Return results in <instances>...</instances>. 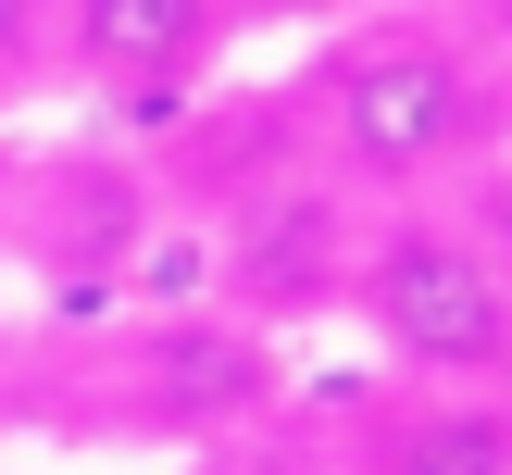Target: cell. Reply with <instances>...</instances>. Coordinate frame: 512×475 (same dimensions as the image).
<instances>
[{"label":"cell","instance_id":"obj_2","mask_svg":"<svg viewBox=\"0 0 512 475\" xmlns=\"http://www.w3.org/2000/svg\"><path fill=\"white\" fill-rule=\"evenodd\" d=\"M338 150L363 175H425V163H450V150L475 138V75L450 63L438 38H375V50H350L338 63Z\"/></svg>","mask_w":512,"mask_h":475},{"label":"cell","instance_id":"obj_1","mask_svg":"<svg viewBox=\"0 0 512 475\" xmlns=\"http://www.w3.org/2000/svg\"><path fill=\"white\" fill-rule=\"evenodd\" d=\"M363 313H375V338H388L400 363H425V375H500L512 363L500 263L463 250V238H438V225H400V238L363 263Z\"/></svg>","mask_w":512,"mask_h":475},{"label":"cell","instance_id":"obj_6","mask_svg":"<svg viewBox=\"0 0 512 475\" xmlns=\"http://www.w3.org/2000/svg\"><path fill=\"white\" fill-rule=\"evenodd\" d=\"M288 275H313V200H275V225L250 238V288H288Z\"/></svg>","mask_w":512,"mask_h":475},{"label":"cell","instance_id":"obj_5","mask_svg":"<svg viewBox=\"0 0 512 475\" xmlns=\"http://www.w3.org/2000/svg\"><path fill=\"white\" fill-rule=\"evenodd\" d=\"M388 475H512V438L488 413H425L413 438L388 450Z\"/></svg>","mask_w":512,"mask_h":475},{"label":"cell","instance_id":"obj_8","mask_svg":"<svg viewBox=\"0 0 512 475\" xmlns=\"http://www.w3.org/2000/svg\"><path fill=\"white\" fill-rule=\"evenodd\" d=\"M500 250H512V200H500Z\"/></svg>","mask_w":512,"mask_h":475},{"label":"cell","instance_id":"obj_4","mask_svg":"<svg viewBox=\"0 0 512 475\" xmlns=\"http://www.w3.org/2000/svg\"><path fill=\"white\" fill-rule=\"evenodd\" d=\"M263 400V350L238 338V325H163L150 338V413L175 425H225Z\"/></svg>","mask_w":512,"mask_h":475},{"label":"cell","instance_id":"obj_3","mask_svg":"<svg viewBox=\"0 0 512 475\" xmlns=\"http://www.w3.org/2000/svg\"><path fill=\"white\" fill-rule=\"evenodd\" d=\"M213 0H75V63L125 100H163L175 75L213 50Z\"/></svg>","mask_w":512,"mask_h":475},{"label":"cell","instance_id":"obj_7","mask_svg":"<svg viewBox=\"0 0 512 475\" xmlns=\"http://www.w3.org/2000/svg\"><path fill=\"white\" fill-rule=\"evenodd\" d=\"M13 25H25V0H0V38H13Z\"/></svg>","mask_w":512,"mask_h":475}]
</instances>
